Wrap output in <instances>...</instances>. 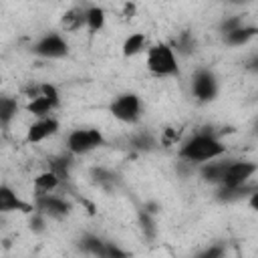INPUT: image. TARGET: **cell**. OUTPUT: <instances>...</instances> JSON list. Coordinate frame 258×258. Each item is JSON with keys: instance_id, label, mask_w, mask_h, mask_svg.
Listing matches in <instances>:
<instances>
[{"instance_id": "cell-1", "label": "cell", "mask_w": 258, "mask_h": 258, "mask_svg": "<svg viewBox=\"0 0 258 258\" xmlns=\"http://www.w3.org/2000/svg\"><path fill=\"white\" fill-rule=\"evenodd\" d=\"M224 153H226L224 141L210 131H202V133L191 135L179 147V159L185 163H191V165H202L206 161L222 157Z\"/></svg>"}, {"instance_id": "cell-2", "label": "cell", "mask_w": 258, "mask_h": 258, "mask_svg": "<svg viewBox=\"0 0 258 258\" xmlns=\"http://www.w3.org/2000/svg\"><path fill=\"white\" fill-rule=\"evenodd\" d=\"M145 64L151 75L155 77H175L179 75L177 64V52L167 42H157L147 48L145 52Z\"/></svg>"}, {"instance_id": "cell-3", "label": "cell", "mask_w": 258, "mask_h": 258, "mask_svg": "<svg viewBox=\"0 0 258 258\" xmlns=\"http://www.w3.org/2000/svg\"><path fill=\"white\" fill-rule=\"evenodd\" d=\"M26 111L32 113L34 117H46L50 115L58 105H60V97L54 85L50 83H42V85H34L26 89Z\"/></svg>"}, {"instance_id": "cell-4", "label": "cell", "mask_w": 258, "mask_h": 258, "mask_svg": "<svg viewBox=\"0 0 258 258\" xmlns=\"http://www.w3.org/2000/svg\"><path fill=\"white\" fill-rule=\"evenodd\" d=\"M105 143L103 133L97 127H77L67 135V149L71 155H85Z\"/></svg>"}, {"instance_id": "cell-5", "label": "cell", "mask_w": 258, "mask_h": 258, "mask_svg": "<svg viewBox=\"0 0 258 258\" xmlns=\"http://www.w3.org/2000/svg\"><path fill=\"white\" fill-rule=\"evenodd\" d=\"M109 113L121 123L133 125L141 119V99L135 93H121L111 101Z\"/></svg>"}, {"instance_id": "cell-6", "label": "cell", "mask_w": 258, "mask_h": 258, "mask_svg": "<svg viewBox=\"0 0 258 258\" xmlns=\"http://www.w3.org/2000/svg\"><path fill=\"white\" fill-rule=\"evenodd\" d=\"M258 171V163L256 161H248V159H232L228 169H226V175L222 179V183L218 187H228V189H234V187H242L250 181V177Z\"/></svg>"}, {"instance_id": "cell-7", "label": "cell", "mask_w": 258, "mask_h": 258, "mask_svg": "<svg viewBox=\"0 0 258 258\" xmlns=\"http://www.w3.org/2000/svg\"><path fill=\"white\" fill-rule=\"evenodd\" d=\"M34 208L38 212H42L50 220H62L73 210V206H71L69 200H64V198H60V196H56L52 191H48V194H36L34 196Z\"/></svg>"}, {"instance_id": "cell-8", "label": "cell", "mask_w": 258, "mask_h": 258, "mask_svg": "<svg viewBox=\"0 0 258 258\" xmlns=\"http://www.w3.org/2000/svg\"><path fill=\"white\" fill-rule=\"evenodd\" d=\"M32 52L36 56H42V58H64L69 54V42H67V38L62 34L48 32V34L40 36L34 42Z\"/></svg>"}, {"instance_id": "cell-9", "label": "cell", "mask_w": 258, "mask_h": 258, "mask_svg": "<svg viewBox=\"0 0 258 258\" xmlns=\"http://www.w3.org/2000/svg\"><path fill=\"white\" fill-rule=\"evenodd\" d=\"M191 93L200 103H210L218 97V79L212 71L200 69L191 77Z\"/></svg>"}, {"instance_id": "cell-10", "label": "cell", "mask_w": 258, "mask_h": 258, "mask_svg": "<svg viewBox=\"0 0 258 258\" xmlns=\"http://www.w3.org/2000/svg\"><path fill=\"white\" fill-rule=\"evenodd\" d=\"M58 121L54 119V117H50V115H46V117H36V121L28 127V131H26V141L28 143H40V141H44V139H48V137H52V135H56L58 133Z\"/></svg>"}, {"instance_id": "cell-11", "label": "cell", "mask_w": 258, "mask_h": 258, "mask_svg": "<svg viewBox=\"0 0 258 258\" xmlns=\"http://www.w3.org/2000/svg\"><path fill=\"white\" fill-rule=\"evenodd\" d=\"M0 212H34V206L20 200L10 185H0Z\"/></svg>"}, {"instance_id": "cell-12", "label": "cell", "mask_w": 258, "mask_h": 258, "mask_svg": "<svg viewBox=\"0 0 258 258\" xmlns=\"http://www.w3.org/2000/svg\"><path fill=\"white\" fill-rule=\"evenodd\" d=\"M232 159H222V157H216L212 161H206L200 165V175L204 177V181L212 183V185H220L224 175H226V169L230 165Z\"/></svg>"}, {"instance_id": "cell-13", "label": "cell", "mask_w": 258, "mask_h": 258, "mask_svg": "<svg viewBox=\"0 0 258 258\" xmlns=\"http://www.w3.org/2000/svg\"><path fill=\"white\" fill-rule=\"evenodd\" d=\"M60 28L64 32H77L81 28H87V8L73 6L64 10L60 16Z\"/></svg>"}, {"instance_id": "cell-14", "label": "cell", "mask_w": 258, "mask_h": 258, "mask_svg": "<svg viewBox=\"0 0 258 258\" xmlns=\"http://www.w3.org/2000/svg\"><path fill=\"white\" fill-rule=\"evenodd\" d=\"M254 36H258V26H252V24H242L230 32L224 34V42L228 46H242V44H248Z\"/></svg>"}, {"instance_id": "cell-15", "label": "cell", "mask_w": 258, "mask_h": 258, "mask_svg": "<svg viewBox=\"0 0 258 258\" xmlns=\"http://www.w3.org/2000/svg\"><path fill=\"white\" fill-rule=\"evenodd\" d=\"M62 183V179L48 167L46 171H40L36 177H34V189L36 194H48V191H54L58 189V185Z\"/></svg>"}, {"instance_id": "cell-16", "label": "cell", "mask_w": 258, "mask_h": 258, "mask_svg": "<svg viewBox=\"0 0 258 258\" xmlns=\"http://www.w3.org/2000/svg\"><path fill=\"white\" fill-rule=\"evenodd\" d=\"M79 246L85 254H91V256H99V258H105V248H107V242L101 240L99 236H93V234H87L79 240Z\"/></svg>"}, {"instance_id": "cell-17", "label": "cell", "mask_w": 258, "mask_h": 258, "mask_svg": "<svg viewBox=\"0 0 258 258\" xmlns=\"http://www.w3.org/2000/svg\"><path fill=\"white\" fill-rule=\"evenodd\" d=\"M147 44V38L143 32H131L125 40H123V56H135L139 54Z\"/></svg>"}, {"instance_id": "cell-18", "label": "cell", "mask_w": 258, "mask_h": 258, "mask_svg": "<svg viewBox=\"0 0 258 258\" xmlns=\"http://www.w3.org/2000/svg\"><path fill=\"white\" fill-rule=\"evenodd\" d=\"M16 113H18V101L10 95H4L0 99V123H2V127H8L12 123V119L16 117Z\"/></svg>"}, {"instance_id": "cell-19", "label": "cell", "mask_w": 258, "mask_h": 258, "mask_svg": "<svg viewBox=\"0 0 258 258\" xmlns=\"http://www.w3.org/2000/svg\"><path fill=\"white\" fill-rule=\"evenodd\" d=\"M105 20H107V14L101 6H89L87 8V30L89 32H99L103 26H105Z\"/></svg>"}, {"instance_id": "cell-20", "label": "cell", "mask_w": 258, "mask_h": 258, "mask_svg": "<svg viewBox=\"0 0 258 258\" xmlns=\"http://www.w3.org/2000/svg\"><path fill=\"white\" fill-rule=\"evenodd\" d=\"M131 145L139 151H151L155 147V139L149 133H139V135L131 137Z\"/></svg>"}, {"instance_id": "cell-21", "label": "cell", "mask_w": 258, "mask_h": 258, "mask_svg": "<svg viewBox=\"0 0 258 258\" xmlns=\"http://www.w3.org/2000/svg\"><path fill=\"white\" fill-rule=\"evenodd\" d=\"M50 169L64 181V179H69V169H71V159L69 157H58V159H54L52 163H50Z\"/></svg>"}, {"instance_id": "cell-22", "label": "cell", "mask_w": 258, "mask_h": 258, "mask_svg": "<svg viewBox=\"0 0 258 258\" xmlns=\"http://www.w3.org/2000/svg\"><path fill=\"white\" fill-rule=\"evenodd\" d=\"M194 46H196V40H194L187 32H183V34L177 38V42H175V46H173V48H175V52H177V54H179V52H181V54H187V52H191V50H194Z\"/></svg>"}, {"instance_id": "cell-23", "label": "cell", "mask_w": 258, "mask_h": 258, "mask_svg": "<svg viewBox=\"0 0 258 258\" xmlns=\"http://www.w3.org/2000/svg\"><path fill=\"white\" fill-rule=\"evenodd\" d=\"M93 175H95V181H97V183H101L103 187H111V185H113V181H115V175H113L111 171L103 169V167L93 169Z\"/></svg>"}, {"instance_id": "cell-24", "label": "cell", "mask_w": 258, "mask_h": 258, "mask_svg": "<svg viewBox=\"0 0 258 258\" xmlns=\"http://www.w3.org/2000/svg\"><path fill=\"white\" fill-rule=\"evenodd\" d=\"M242 24H244V16H240V14L230 16V18H226V20L220 24V32H222V34H226V32H230V30H234V28L242 26Z\"/></svg>"}, {"instance_id": "cell-25", "label": "cell", "mask_w": 258, "mask_h": 258, "mask_svg": "<svg viewBox=\"0 0 258 258\" xmlns=\"http://www.w3.org/2000/svg\"><path fill=\"white\" fill-rule=\"evenodd\" d=\"M127 252L121 250L115 242H107V248H105V258H125Z\"/></svg>"}, {"instance_id": "cell-26", "label": "cell", "mask_w": 258, "mask_h": 258, "mask_svg": "<svg viewBox=\"0 0 258 258\" xmlns=\"http://www.w3.org/2000/svg\"><path fill=\"white\" fill-rule=\"evenodd\" d=\"M222 254H224V248H222V246H212V248L200 252L202 258H218V256H222Z\"/></svg>"}, {"instance_id": "cell-27", "label": "cell", "mask_w": 258, "mask_h": 258, "mask_svg": "<svg viewBox=\"0 0 258 258\" xmlns=\"http://www.w3.org/2000/svg\"><path fill=\"white\" fill-rule=\"evenodd\" d=\"M248 206H250L254 212H258V187H254V191L248 196Z\"/></svg>"}, {"instance_id": "cell-28", "label": "cell", "mask_w": 258, "mask_h": 258, "mask_svg": "<svg viewBox=\"0 0 258 258\" xmlns=\"http://www.w3.org/2000/svg\"><path fill=\"white\" fill-rule=\"evenodd\" d=\"M248 71H252V73H256V75H258V54H256V56H252V58L248 60Z\"/></svg>"}, {"instance_id": "cell-29", "label": "cell", "mask_w": 258, "mask_h": 258, "mask_svg": "<svg viewBox=\"0 0 258 258\" xmlns=\"http://www.w3.org/2000/svg\"><path fill=\"white\" fill-rule=\"evenodd\" d=\"M230 2H234V4H238V2H248V0H230Z\"/></svg>"}, {"instance_id": "cell-30", "label": "cell", "mask_w": 258, "mask_h": 258, "mask_svg": "<svg viewBox=\"0 0 258 258\" xmlns=\"http://www.w3.org/2000/svg\"><path fill=\"white\" fill-rule=\"evenodd\" d=\"M254 129H256V133H258V119H256V123H254Z\"/></svg>"}]
</instances>
